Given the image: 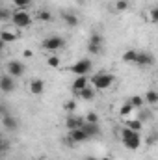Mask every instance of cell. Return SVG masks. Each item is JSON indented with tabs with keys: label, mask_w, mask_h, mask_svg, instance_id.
<instances>
[{
	"label": "cell",
	"mask_w": 158,
	"mask_h": 160,
	"mask_svg": "<svg viewBox=\"0 0 158 160\" xmlns=\"http://www.w3.org/2000/svg\"><path fill=\"white\" fill-rule=\"evenodd\" d=\"M32 2H34V0H13V4H15L17 9H26V8L32 6Z\"/></svg>",
	"instance_id": "21"
},
{
	"label": "cell",
	"mask_w": 158,
	"mask_h": 160,
	"mask_svg": "<svg viewBox=\"0 0 158 160\" xmlns=\"http://www.w3.org/2000/svg\"><path fill=\"white\" fill-rule=\"evenodd\" d=\"M28 89H30V93H32V95H41V93L45 91V80L32 78V80H30V84H28Z\"/></svg>",
	"instance_id": "10"
},
{
	"label": "cell",
	"mask_w": 158,
	"mask_h": 160,
	"mask_svg": "<svg viewBox=\"0 0 158 160\" xmlns=\"http://www.w3.org/2000/svg\"><path fill=\"white\" fill-rule=\"evenodd\" d=\"M149 19H151L153 24H158V8H151V11H149Z\"/></svg>",
	"instance_id": "27"
},
{
	"label": "cell",
	"mask_w": 158,
	"mask_h": 160,
	"mask_svg": "<svg viewBox=\"0 0 158 160\" xmlns=\"http://www.w3.org/2000/svg\"><path fill=\"white\" fill-rule=\"evenodd\" d=\"M11 22L17 26V28H28L32 24V17L26 9H17L11 13Z\"/></svg>",
	"instance_id": "2"
},
{
	"label": "cell",
	"mask_w": 158,
	"mask_h": 160,
	"mask_svg": "<svg viewBox=\"0 0 158 160\" xmlns=\"http://www.w3.org/2000/svg\"><path fill=\"white\" fill-rule=\"evenodd\" d=\"M145 102H147V104H158V91L149 89V91L145 93Z\"/></svg>",
	"instance_id": "19"
},
{
	"label": "cell",
	"mask_w": 158,
	"mask_h": 160,
	"mask_svg": "<svg viewBox=\"0 0 158 160\" xmlns=\"http://www.w3.org/2000/svg\"><path fill=\"white\" fill-rule=\"evenodd\" d=\"M143 101H145V99H141L140 95H134V97H130V101H128V102L134 106V110H141V106H143Z\"/></svg>",
	"instance_id": "20"
},
{
	"label": "cell",
	"mask_w": 158,
	"mask_h": 160,
	"mask_svg": "<svg viewBox=\"0 0 158 160\" xmlns=\"http://www.w3.org/2000/svg\"><path fill=\"white\" fill-rule=\"evenodd\" d=\"M153 63H155L153 54H149V52H145V50H140L138 60H136V65H138V67H149V65H153Z\"/></svg>",
	"instance_id": "9"
},
{
	"label": "cell",
	"mask_w": 158,
	"mask_h": 160,
	"mask_svg": "<svg viewBox=\"0 0 158 160\" xmlns=\"http://www.w3.org/2000/svg\"><path fill=\"white\" fill-rule=\"evenodd\" d=\"M86 132H87V136L89 138H95V136H99L101 134V128H99V125H91V123H84V127H82Z\"/></svg>",
	"instance_id": "15"
},
{
	"label": "cell",
	"mask_w": 158,
	"mask_h": 160,
	"mask_svg": "<svg viewBox=\"0 0 158 160\" xmlns=\"http://www.w3.org/2000/svg\"><path fill=\"white\" fill-rule=\"evenodd\" d=\"M84 123H86V119H82V118H77V116H69V118L65 119V127H67L69 130H75V128H80V127H84Z\"/></svg>",
	"instance_id": "13"
},
{
	"label": "cell",
	"mask_w": 158,
	"mask_h": 160,
	"mask_svg": "<svg viewBox=\"0 0 158 160\" xmlns=\"http://www.w3.org/2000/svg\"><path fill=\"white\" fill-rule=\"evenodd\" d=\"M47 63H48L50 67H60V58H58V56H50V58L47 60Z\"/></svg>",
	"instance_id": "28"
},
{
	"label": "cell",
	"mask_w": 158,
	"mask_h": 160,
	"mask_svg": "<svg viewBox=\"0 0 158 160\" xmlns=\"http://www.w3.org/2000/svg\"><path fill=\"white\" fill-rule=\"evenodd\" d=\"M2 125H4L6 130H17L19 128V121L15 119L13 116H9V114H4L2 116Z\"/></svg>",
	"instance_id": "12"
},
{
	"label": "cell",
	"mask_w": 158,
	"mask_h": 160,
	"mask_svg": "<svg viewBox=\"0 0 158 160\" xmlns=\"http://www.w3.org/2000/svg\"><path fill=\"white\" fill-rule=\"evenodd\" d=\"M62 19L65 21V24H67V26H77V24H78V17H77L75 13L65 11V13H62Z\"/></svg>",
	"instance_id": "16"
},
{
	"label": "cell",
	"mask_w": 158,
	"mask_h": 160,
	"mask_svg": "<svg viewBox=\"0 0 158 160\" xmlns=\"http://www.w3.org/2000/svg\"><path fill=\"white\" fill-rule=\"evenodd\" d=\"M156 142V134H151V136H147V143H155Z\"/></svg>",
	"instance_id": "32"
},
{
	"label": "cell",
	"mask_w": 158,
	"mask_h": 160,
	"mask_svg": "<svg viewBox=\"0 0 158 160\" xmlns=\"http://www.w3.org/2000/svg\"><path fill=\"white\" fill-rule=\"evenodd\" d=\"M138 54H140V50H136V48H128V50H125V52H123V62H126V63H132V65H136Z\"/></svg>",
	"instance_id": "14"
},
{
	"label": "cell",
	"mask_w": 158,
	"mask_h": 160,
	"mask_svg": "<svg viewBox=\"0 0 158 160\" xmlns=\"http://www.w3.org/2000/svg\"><path fill=\"white\" fill-rule=\"evenodd\" d=\"M87 43H93V45H104V38H102L101 34L95 32V34L89 36V41H87Z\"/></svg>",
	"instance_id": "22"
},
{
	"label": "cell",
	"mask_w": 158,
	"mask_h": 160,
	"mask_svg": "<svg viewBox=\"0 0 158 160\" xmlns=\"http://www.w3.org/2000/svg\"><path fill=\"white\" fill-rule=\"evenodd\" d=\"M89 82H91V78H87V75L77 77L75 82H73V93H80L84 88H87V86H89Z\"/></svg>",
	"instance_id": "11"
},
{
	"label": "cell",
	"mask_w": 158,
	"mask_h": 160,
	"mask_svg": "<svg viewBox=\"0 0 158 160\" xmlns=\"http://www.w3.org/2000/svg\"><path fill=\"white\" fill-rule=\"evenodd\" d=\"M86 123H91V125H99V116L95 112H89L86 116Z\"/></svg>",
	"instance_id": "25"
},
{
	"label": "cell",
	"mask_w": 158,
	"mask_h": 160,
	"mask_svg": "<svg viewBox=\"0 0 158 160\" xmlns=\"http://www.w3.org/2000/svg\"><path fill=\"white\" fill-rule=\"evenodd\" d=\"M114 80H116V77L110 75V73H99V75H93L91 77V84L97 89H108L114 84Z\"/></svg>",
	"instance_id": "3"
},
{
	"label": "cell",
	"mask_w": 158,
	"mask_h": 160,
	"mask_svg": "<svg viewBox=\"0 0 158 160\" xmlns=\"http://www.w3.org/2000/svg\"><path fill=\"white\" fill-rule=\"evenodd\" d=\"M39 19H41V21H47V22H50V21H52V13L43 9V11L39 13Z\"/></svg>",
	"instance_id": "29"
},
{
	"label": "cell",
	"mask_w": 158,
	"mask_h": 160,
	"mask_svg": "<svg viewBox=\"0 0 158 160\" xmlns=\"http://www.w3.org/2000/svg\"><path fill=\"white\" fill-rule=\"evenodd\" d=\"M7 75H11L13 78H19L24 75V63L19 62V60H11L7 63Z\"/></svg>",
	"instance_id": "7"
},
{
	"label": "cell",
	"mask_w": 158,
	"mask_h": 160,
	"mask_svg": "<svg viewBox=\"0 0 158 160\" xmlns=\"http://www.w3.org/2000/svg\"><path fill=\"white\" fill-rule=\"evenodd\" d=\"M116 8H117L119 11H125V9L128 8V2H126V0H117V2H116Z\"/></svg>",
	"instance_id": "30"
},
{
	"label": "cell",
	"mask_w": 158,
	"mask_h": 160,
	"mask_svg": "<svg viewBox=\"0 0 158 160\" xmlns=\"http://www.w3.org/2000/svg\"><path fill=\"white\" fill-rule=\"evenodd\" d=\"M41 45H43L45 50H48V52H56V50H62V48L65 47V39L60 38V36H48Z\"/></svg>",
	"instance_id": "4"
},
{
	"label": "cell",
	"mask_w": 158,
	"mask_h": 160,
	"mask_svg": "<svg viewBox=\"0 0 158 160\" xmlns=\"http://www.w3.org/2000/svg\"><path fill=\"white\" fill-rule=\"evenodd\" d=\"M121 142H123V145H125L128 151H136V149H140V145H141V136H140L138 130H132V128L125 127V128L121 130Z\"/></svg>",
	"instance_id": "1"
},
{
	"label": "cell",
	"mask_w": 158,
	"mask_h": 160,
	"mask_svg": "<svg viewBox=\"0 0 158 160\" xmlns=\"http://www.w3.org/2000/svg\"><path fill=\"white\" fill-rule=\"evenodd\" d=\"M86 160H99V158H95V157H87Z\"/></svg>",
	"instance_id": "34"
},
{
	"label": "cell",
	"mask_w": 158,
	"mask_h": 160,
	"mask_svg": "<svg viewBox=\"0 0 158 160\" xmlns=\"http://www.w3.org/2000/svg\"><path fill=\"white\" fill-rule=\"evenodd\" d=\"M0 89L4 91V93H11V91H15V78L11 77V75H2V78H0Z\"/></svg>",
	"instance_id": "8"
},
{
	"label": "cell",
	"mask_w": 158,
	"mask_h": 160,
	"mask_svg": "<svg viewBox=\"0 0 158 160\" xmlns=\"http://www.w3.org/2000/svg\"><path fill=\"white\" fill-rule=\"evenodd\" d=\"M132 110H134V106H132L130 102H126V104H123V106H121V110H119V114H121V116H128V114H130Z\"/></svg>",
	"instance_id": "26"
},
{
	"label": "cell",
	"mask_w": 158,
	"mask_h": 160,
	"mask_svg": "<svg viewBox=\"0 0 158 160\" xmlns=\"http://www.w3.org/2000/svg\"><path fill=\"white\" fill-rule=\"evenodd\" d=\"M19 36L15 34V32H9V30H4L2 34H0V39H2V45H6V43H13V41L17 39Z\"/></svg>",
	"instance_id": "17"
},
{
	"label": "cell",
	"mask_w": 158,
	"mask_h": 160,
	"mask_svg": "<svg viewBox=\"0 0 158 160\" xmlns=\"http://www.w3.org/2000/svg\"><path fill=\"white\" fill-rule=\"evenodd\" d=\"M63 108H65L67 112H73V110L77 108V104H75V101H69V102H65V104H63Z\"/></svg>",
	"instance_id": "31"
},
{
	"label": "cell",
	"mask_w": 158,
	"mask_h": 160,
	"mask_svg": "<svg viewBox=\"0 0 158 160\" xmlns=\"http://www.w3.org/2000/svg\"><path fill=\"white\" fill-rule=\"evenodd\" d=\"M0 15H2V19L6 21V19L9 17V11H7V9H2V13H0Z\"/></svg>",
	"instance_id": "33"
},
{
	"label": "cell",
	"mask_w": 158,
	"mask_h": 160,
	"mask_svg": "<svg viewBox=\"0 0 158 160\" xmlns=\"http://www.w3.org/2000/svg\"><path fill=\"white\" fill-rule=\"evenodd\" d=\"M67 140H69V142H73V143H84V142H87V140H91V138H89V136H87V132L80 127V128H75V130H69Z\"/></svg>",
	"instance_id": "6"
},
{
	"label": "cell",
	"mask_w": 158,
	"mask_h": 160,
	"mask_svg": "<svg viewBox=\"0 0 158 160\" xmlns=\"http://www.w3.org/2000/svg\"><path fill=\"white\" fill-rule=\"evenodd\" d=\"M141 125H143V123H141V121H140V119H134V121H126V123H125V127H128V128H132V130H138V132L141 130Z\"/></svg>",
	"instance_id": "23"
},
{
	"label": "cell",
	"mask_w": 158,
	"mask_h": 160,
	"mask_svg": "<svg viewBox=\"0 0 158 160\" xmlns=\"http://www.w3.org/2000/svg\"><path fill=\"white\" fill-rule=\"evenodd\" d=\"M87 50H89L91 54L99 56V54L102 52V45H93V43H87Z\"/></svg>",
	"instance_id": "24"
},
{
	"label": "cell",
	"mask_w": 158,
	"mask_h": 160,
	"mask_svg": "<svg viewBox=\"0 0 158 160\" xmlns=\"http://www.w3.org/2000/svg\"><path fill=\"white\" fill-rule=\"evenodd\" d=\"M99 160H112V158H108V157H104V158H99Z\"/></svg>",
	"instance_id": "35"
},
{
	"label": "cell",
	"mask_w": 158,
	"mask_h": 160,
	"mask_svg": "<svg viewBox=\"0 0 158 160\" xmlns=\"http://www.w3.org/2000/svg\"><path fill=\"white\" fill-rule=\"evenodd\" d=\"M77 95H78L80 99H84V101H93V99H95V89H91V88L87 86V88H84L80 93H77Z\"/></svg>",
	"instance_id": "18"
},
{
	"label": "cell",
	"mask_w": 158,
	"mask_h": 160,
	"mask_svg": "<svg viewBox=\"0 0 158 160\" xmlns=\"http://www.w3.org/2000/svg\"><path fill=\"white\" fill-rule=\"evenodd\" d=\"M91 60H87V58H84V60H80V62H77L75 65H71V73L73 75H77V77H82V75H87L89 71H91Z\"/></svg>",
	"instance_id": "5"
}]
</instances>
